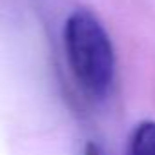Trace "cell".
I'll list each match as a JSON object with an SVG mask.
<instances>
[{
  "mask_svg": "<svg viewBox=\"0 0 155 155\" xmlns=\"http://www.w3.org/2000/svg\"><path fill=\"white\" fill-rule=\"evenodd\" d=\"M64 49L79 86L91 97H104L115 77V51L102 22L91 11L77 9L68 17Z\"/></svg>",
  "mask_w": 155,
  "mask_h": 155,
  "instance_id": "cell-1",
  "label": "cell"
},
{
  "mask_svg": "<svg viewBox=\"0 0 155 155\" xmlns=\"http://www.w3.org/2000/svg\"><path fill=\"white\" fill-rule=\"evenodd\" d=\"M128 155H155V122L142 120L135 126L130 142Z\"/></svg>",
  "mask_w": 155,
  "mask_h": 155,
  "instance_id": "cell-2",
  "label": "cell"
},
{
  "mask_svg": "<svg viewBox=\"0 0 155 155\" xmlns=\"http://www.w3.org/2000/svg\"><path fill=\"white\" fill-rule=\"evenodd\" d=\"M84 155H104V153H102V150L99 148V144H95V142H88L86 148H84Z\"/></svg>",
  "mask_w": 155,
  "mask_h": 155,
  "instance_id": "cell-3",
  "label": "cell"
}]
</instances>
